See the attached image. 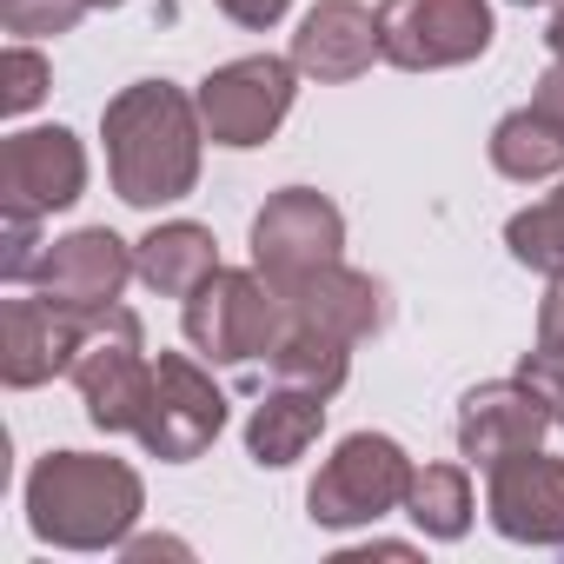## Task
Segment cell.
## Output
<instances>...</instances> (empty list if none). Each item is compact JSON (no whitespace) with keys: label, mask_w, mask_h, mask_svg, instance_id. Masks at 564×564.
I'll return each mask as SVG.
<instances>
[{"label":"cell","mask_w":564,"mask_h":564,"mask_svg":"<svg viewBox=\"0 0 564 564\" xmlns=\"http://www.w3.org/2000/svg\"><path fill=\"white\" fill-rule=\"evenodd\" d=\"M100 140H107V180L127 206L160 213L180 206L199 186V153H206V120L199 100L173 80H133L100 107Z\"/></svg>","instance_id":"1"},{"label":"cell","mask_w":564,"mask_h":564,"mask_svg":"<svg viewBox=\"0 0 564 564\" xmlns=\"http://www.w3.org/2000/svg\"><path fill=\"white\" fill-rule=\"evenodd\" d=\"M147 511V485L107 452H47L28 471V531L54 551H120Z\"/></svg>","instance_id":"2"},{"label":"cell","mask_w":564,"mask_h":564,"mask_svg":"<svg viewBox=\"0 0 564 564\" xmlns=\"http://www.w3.org/2000/svg\"><path fill=\"white\" fill-rule=\"evenodd\" d=\"M67 379L87 405V425L120 438V432H140V412H147V392H153V359H147V326L140 313L127 306H107V313H74V359H67Z\"/></svg>","instance_id":"3"},{"label":"cell","mask_w":564,"mask_h":564,"mask_svg":"<svg viewBox=\"0 0 564 564\" xmlns=\"http://www.w3.org/2000/svg\"><path fill=\"white\" fill-rule=\"evenodd\" d=\"M180 326L206 366H252L272 359L279 333H286V300L259 265H219L206 286L180 300Z\"/></svg>","instance_id":"4"},{"label":"cell","mask_w":564,"mask_h":564,"mask_svg":"<svg viewBox=\"0 0 564 564\" xmlns=\"http://www.w3.org/2000/svg\"><path fill=\"white\" fill-rule=\"evenodd\" d=\"M412 458L392 432H352L333 445V458L319 465V478L306 485V518L319 531H352V524H379L392 511H405L412 491Z\"/></svg>","instance_id":"5"},{"label":"cell","mask_w":564,"mask_h":564,"mask_svg":"<svg viewBox=\"0 0 564 564\" xmlns=\"http://www.w3.org/2000/svg\"><path fill=\"white\" fill-rule=\"evenodd\" d=\"M193 100H199L206 140L226 153H246L286 127V113L300 100V67H293V54H239V61L213 67L193 87Z\"/></svg>","instance_id":"6"},{"label":"cell","mask_w":564,"mask_h":564,"mask_svg":"<svg viewBox=\"0 0 564 564\" xmlns=\"http://www.w3.org/2000/svg\"><path fill=\"white\" fill-rule=\"evenodd\" d=\"M491 0H379V54L399 74L471 67L491 47Z\"/></svg>","instance_id":"7"},{"label":"cell","mask_w":564,"mask_h":564,"mask_svg":"<svg viewBox=\"0 0 564 564\" xmlns=\"http://www.w3.org/2000/svg\"><path fill=\"white\" fill-rule=\"evenodd\" d=\"M219 432H226V392L213 386V366L186 359V352H160L153 359V392H147V412H140L133 438L160 465H193L199 452H213Z\"/></svg>","instance_id":"8"},{"label":"cell","mask_w":564,"mask_h":564,"mask_svg":"<svg viewBox=\"0 0 564 564\" xmlns=\"http://www.w3.org/2000/svg\"><path fill=\"white\" fill-rule=\"evenodd\" d=\"M246 246H252V265L286 293L293 279H306V272H319L326 259L346 252V213L319 186H279L252 213V239Z\"/></svg>","instance_id":"9"},{"label":"cell","mask_w":564,"mask_h":564,"mask_svg":"<svg viewBox=\"0 0 564 564\" xmlns=\"http://www.w3.org/2000/svg\"><path fill=\"white\" fill-rule=\"evenodd\" d=\"M127 279H140L133 246L113 226H80V232L47 246V259L34 272V293L61 313H107V306H120Z\"/></svg>","instance_id":"10"},{"label":"cell","mask_w":564,"mask_h":564,"mask_svg":"<svg viewBox=\"0 0 564 564\" xmlns=\"http://www.w3.org/2000/svg\"><path fill=\"white\" fill-rule=\"evenodd\" d=\"M485 511H491L498 538L557 551L564 544V458H551L538 445L498 458L485 471Z\"/></svg>","instance_id":"11"},{"label":"cell","mask_w":564,"mask_h":564,"mask_svg":"<svg viewBox=\"0 0 564 564\" xmlns=\"http://www.w3.org/2000/svg\"><path fill=\"white\" fill-rule=\"evenodd\" d=\"M87 193V147L67 127H21L0 147V206L21 213H67Z\"/></svg>","instance_id":"12"},{"label":"cell","mask_w":564,"mask_h":564,"mask_svg":"<svg viewBox=\"0 0 564 564\" xmlns=\"http://www.w3.org/2000/svg\"><path fill=\"white\" fill-rule=\"evenodd\" d=\"M557 419H551V405L538 399V386H524V379H485V386H471L465 399H458V458L465 465H498V458H511V452H531V445H544V432H551Z\"/></svg>","instance_id":"13"},{"label":"cell","mask_w":564,"mask_h":564,"mask_svg":"<svg viewBox=\"0 0 564 564\" xmlns=\"http://www.w3.org/2000/svg\"><path fill=\"white\" fill-rule=\"evenodd\" d=\"M286 319L293 326H313V333H333V339H346V346H366V339H379L386 333V286L372 272H359V265H346V259H326L319 272H306V279H293L286 293Z\"/></svg>","instance_id":"14"},{"label":"cell","mask_w":564,"mask_h":564,"mask_svg":"<svg viewBox=\"0 0 564 564\" xmlns=\"http://www.w3.org/2000/svg\"><path fill=\"white\" fill-rule=\"evenodd\" d=\"M379 54V8H366V0H319V8H306L300 34H293V67L319 87H346L359 80Z\"/></svg>","instance_id":"15"},{"label":"cell","mask_w":564,"mask_h":564,"mask_svg":"<svg viewBox=\"0 0 564 564\" xmlns=\"http://www.w3.org/2000/svg\"><path fill=\"white\" fill-rule=\"evenodd\" d=\"M74 359V313L34 300H8L0 306V379L14 392H34L47 379H61Z\"/></svg>","instance_id":"16"},{"label":"cell","mask_w":564,"mask_h":564,"mask_svg":"<svg viewBox=\"0 0 564 564\" xmlns=\"http://www.w3.org/2000/svg\"><path fill=\"white\" fill-rule=\"evenodd\" d=\"M133 259H140V286L147 293L186 300L193 286H206L219 272V239L199 219H160L147 239H133Z\"/></svg>","instance_id":"17"},{"label":"cell","mask_w":564,"mask_h":564,"mask_svg":"<svg viewBox=\"0 0 564 564\" xmlns=\"http://www.w3.org/2000/svg\"><path fill=\"white\" fill-rule=\"evenodd\" d=\"M326 432V399L293 392V386H272L252 412H246V458L259 471H286L300 465Z\"/></svg>","instance_id":"18"},{"label":"cell","mask_w":564,"mask_h":564,"mask_svg":"<svg viewBox=\"0 0 564 564\" xmlns=\"http://www.w3.org/2000/svg\"><path fill=\"white\" fill-rule=\"evenodd\" d=\"M491 166H498L505 180H518V186L557 180V173H564V120L544 113L538 100L518 107V113H505V120L491 127Z\"/></svg>","instance_id":"19"},{"label":"cell","mask_w":564,"mask_h":564,"mask_svg":"<svg viewBox=\"0 0 564 564\" xmlns=\"http://www.w3.org/2000/svg\"><path fill=\"white\" fill-rule=\"evenodd\" d=\"M272 386H293V392H313V399H333L346 379H352V346L333 339V333H313V326H293L279 333L272 346Z\"/></svg>","instance_id":"20"},{"label":"cell","mask_w":564,"mask_h":564,"mask_svg":"<svg viewBox=\"0 0 564 564\" xmlns=\"http://www.w3.org/2000/svg\"><path fill=\"white\" fill-rule=\"evenodd\" d=\"M471 471L465 465H419L412 471V491H405V518L419 524V538L432 544H458L471 531Z\"/></svg>","instance_id":"21"},{"label":"cell","mask_w":564,"mask_h":564,"mask_svg":"<svg viewBox=\"0 0 564 564\" xmlns=\"http://www.w3.org/2000/svg\"><path fill=\"white\" fill-rule=\"evenodd\" d=\"M505 246H511V259H518V265H531V272L557 279V272H564V186H557L551 199H538V206L511 213V219H505Z\"/></svg>","instance_id":"22"},{"label":"cell","mask_w":564,"mask_h":564,"mask_svg":"<svg viewBox=\"0 0 564 564\" xmlns=\"http://www.w3.org/2000/svg\"><path fill=\"white\" fill-rule=\"evenodd\" d=\"M47 87H54V61H47L41 47L14 41L8 54H0V113H8V120L34 113V107L47 100Z\"/></svg>","instance_id":"23"},{"label":"cell","mask_w":564,"mask_h":564,"mask_svg":"<svg viewBox=\"0 0 564 564\" xmlns=\"http://www.w3.org/2000/svg\"><path fill=\"white\" fill-rule=\"evenodd\" d=\"M47 246H41V213H21V206H0V279L8 286H34Z\"/></svg>","instance_id":"24"},{"label":"cell","mask_w":564,"mask_h":564,"mask_svg":"<svg viewBox=\"0 0 564 564\" xmlns=\"http://www.w3.org/2000/svg\"><path fill=\"white\" fill-rule=\"evenodd\" d=\"M87 14V0H0L8 34H74Z\"/></svg>","instance_id":"25"},{"label":"cell","mask_w":564,"mask_h":564,"mask_svg":"<svg viewBox=\"0 0 564 564\" xmlns=\"http://www.w3.org/2000/svg\"><path fill=\"white\" fill-rule=\"evenodd\" d=\"M518 379L538 386V399H544L551 419L564 425V352H557V346H531V352L518 359Z\"/></svg>","instance_id":"26"},{"label":"cell","mask_w":564,"mask_h":564,"mask_svg":"<svg viewBox=\"0 0 564 564\" xmlns=\"http://www.w3.org/2000/svg\"><path fill=\"white\" fill-rule=\"evenodd\" d=\"M213 8H219L232 28H246V34H265V28H279V21H286V8H293V0H213Z\"/></svg>","instance_id":"27"},{"label":"cell","mask_w":564,"mask_h":564,"mask_svg":"<svg viewBox=\"0 0 564 564\" xmlns=\"http://www.w3.org/2000/svg\"><path fill=\"white\" fill-rule=\"evenodd\" d=\"M538 346H557L564 352V272L544 286V300H538Z\"/></svg>","instance_id":"28"},{"label":"cell","mask_w":564,"mask_h":564,"mask_svg":"<svg viewBox=\"0 0 564 564\" xmlns=\"http://www.w3.org/2000/svg\"><path fill=\"white\" fill-rule=\"evenodd\" d=\"M531 100H538L544 113H557V120H564V61H551V67L538 74V87H531Z\"/></svg>","instance_id":"29"},{"label":"cell","mask_w":564,"mask_h":564,"mask_svg":"<svg viewBox=\"0 0 564 564\" xmlns=\"http://www.w3.org/2000/svg\"><path fill=\"white\" fill-rule=\"evenodd\" d=\"M544 47H551V61H564V8L551 14V28H544Z\"/></svg>","instance_id":"30"},{"label":"cell","mask_w":564,"mask_h":564,"mask_svg":"<svg viewBox=\"0 0 564 564\" xmlns=\"http://www.w3.org/2000/svg\"><path fill=\"white\" fill-rule=\"evenodd\" d=\"M511 8H551V0H511Z\"/></svg>","instance_id":"31"},{"label":"cell","mask_w":564,"mask_h":564,"mask_svg":"<svg viewBox=\"0 0 564 564\" xmlns=\"http://www.w3.org/2000/svg\"><path fill=\"white\" fill-rule=\"evenodd\" d=\"M87 8H127V0H87Z\"/></svg>","instance_id":"32"}]
</instances>
